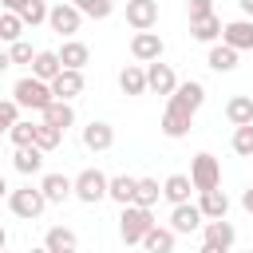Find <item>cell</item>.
Wrapping results in <instances>:
<instances>
[{
	"label": "cell",
	"instance_id": "9c48e42d",
	"mask_svg": "<svg viewBox=\"0 0 253 253\" xmlns=\"http://www.w3.org/2000/svg\"><path fill=\"white\" fill-rule=\"evenodd\" d=\"M190 123H194V115L186 111V107H178V103H166V111H162V134L166 138H186L190 134Z\"/></svg>",
	"mask_w": 253,
	"mask_h": 253
},
{
	"label": "cell",
	"instance_id": "816d5d0a",
	"mask_svg": "<svg viewBox=\"0 0 253 253\" xmlns=\"http://www.w3.org/2000/svg\"><path fill=\"white\" fill-rule=\"evenodd\" d=\"M249 253H253V249H249Z\"/></svg>",
	"mask_w": 253,
	"mask_h": 253
},
{
	"label": "cell",
	"instance_id": "f907efd6",
	"mask_svg": "<svg viewBox=\"0 0 253 253\" xmlns=\"http://www.w3.org/2000/svg\"><path fill=\"white\" fill-rule=\"evenodd\" d=\"M0 253H8V249H0Z\"/></svg>",
	"mask_w": 253,
	"mask_h": 253
},
{
	"label": "cell",
	"instance_id": "ab89813d",
	"mask_svg": "<svg viewBox=\"0 0 253 253\" xmlns=\"http://www.w3.org/2000/svg\"><path fill=\"white\" fill-rule=\"evenodd\" d=\"M206 16H213V0H190V24L206 20Z\"/></svg>",
	"mask_w": 253,
	"mask_h": 253
},
{
	"label": "cell",
	"instance_id": "5bb4252c",
	"mask_svg": "<svg viewBox=\"0 0 253 253\" xmlns=\"http://www.w3.org/2000/svg\"><path fill=\"white\" fill-rule=\"evenodd\" d=\"M51 95H55V99H63V103H71L75 95H83V71L63 67V71L51 79Z\"/></svg>",
	"mask_w": 253,
	"mask_h": 253
},
{
	"label": "cell",
	"instance_id": "83f0119b",
	"mask_svg": "<svg viewBox=\"0 0 253 253\" xmlns=\"http://www.w3.org/2000/svg\"><path fill=\"white\" fill-rule=\"evenodd\" d=\"M43 123H47V126H55V130L63 134V130H67V126L75 123V111H71V103H63V99H55V103H51V107L43 111Z\"/></svg>",
	"mask_w": 253,
	"mask_h": 253
},
{
	"label": "cell",
	"instance_id": "8d00e7d4",
	"mask_svg": "<svg viewBox=\"0 0 253 253\" xmlns=\"http://www.w3.org/2000/svg\"><path fill=\"white\" fill-rule=\"evenodd\" d=\"M47 12H51V8H47L43 0H28V8L20 12V20H24V28H36V24L47 20Z\"/></svg>",
	"mask_w": 253,
	"mask_h": 253
},
{
	"label": "cell",
	"instance_id": "4dcf8cb0",
	"mask_svg": "<svg viewBox=\"0 0 253 253\" xmlns=\"http://www.w3.org/2000/svg\"><path fill=\"white\" fill-rule=\"evenodd\" d=\"M162 198V186L154 178H138V190H134V202L130 206H142V210H154V202Z\"/></svg>",
	"mask_w": 253,
	"mask_h": 253
},
{
	"label": "cell",
	"instance_id": "e0dca14e",
	"mask_svg": "<svg viewBox=\"0 0 253 253\" xmlns=\"http://www.w3.org/2000/svg\"><path fill=\"white\" fill-rule=\"evenodd\" d=\"M202 237H206V245H217V249L229 253V245L237 241V229H233L225 217H217V221H206V225H202Z\"/></svg>",
	"mask_w": 253,
	"mask_h": 253
},
{
	"label": "cell",
	"instance_id": "d590c367",
	"mask_svg": "<svg viewBox=\"0 0 253 253\" xmlns=\"http://www.w3.org/2000/svg\"><path fill=\"white\" fill-rule=\"evenodd\" d=\"M59 142H63V134H59L55 126H47V123H40V126H36V146H40L43 154H47V150H55Z\"/></svg>",
	"mask_w": 253,
	"mask_h": 253
},
{
	"label": "cell",
	"instance_id": "484cf974",
	"mask_svg": "<svg viewBox=\"0 0 253 253\" xmlns=\"http://www.w3.org/2000/svg\"><path fill=\"white\" fill-rule=\"evenodd\" d=\"M134 190H138V178H130V174H115L111 186H107V198H115L119 206H130V202H134Z\"/></svg>",
	"mask_w": 253,
	"mask_h": 253
},
{
	"label": "cell",
	"instance_id": "bcb514c9",
	"mask_svg": "<svg viewBox=\"0 0 253 253\" xmlns=\"http://www.w3.org/2000/svg\"><path fill=\"white\" fill-rule=\"evenodd\" d=\"M4 194H12V190H8V182H4V178H0V198H4Z\"/></svg>",
	"mask_w": 253,
	"mask_h": 253
},
{
	"label": "cell",
	"instance_id": "277c9868",
	"mask_svg": "<svg viewBox=\"0 0 253 253\" xmlns=\"http://www.w3.org/2000/svg\"><path fill=\"white\" fill-rule=\"evenodd\" d=\"M190 182H194V190L198 194H206V190H217L221 186V162L213 158V154H194V162H190Z\"/></svg>",
	"mask_w": 253,
	"mask_h": 253
},
{
	"label": "cell",
	"instance_id": "681fc988",
	"mask_svg": "<svg viewBox=\"0 0 253 253\" xmlns=\"http://www.w3.org/2000/svg\"><path fill=\"white\" fill-rule=\"evenodd\" d=\"M63 253H75V249H63Z\"/></svg>",
	"mask_w": 253,
	"mask_h": 253
},
{
	"label": "cell",
	"instance_id": "74e56055",
	"mask_svg": "<svg viewBox=\"0 0 253 253\" xmlns=\"http://www.w3.org/2000/svg\"><path fill=\"white\" fill-rule=\"evenodd\" d=\"M16 123H20V107H16V99H0V134H8Z\"/></svg>",
	"mask_w": 253,
	"mask_h": 253
},
{
	"label": "cell",
	"instance_id": "e575fe53",
	"mask_svg": "<svg viewBox=\"0 0 253 253\" xmlns=\"http://www.w3.org/2000/svg\"><path fill=\"white\" fill-rule=\"evenodd\" d=\"M36 126H40V123H24V119H20V123L8 130V138H12L16 146H36Z\"/></svg>",
	"mask_w": 253,
	"mask_h": 253
},
{
	"label": "cell",
	"instance_id": "7dc6e473",
	"mask_svg": "<svg viewBox=\"0 0 253 253\" xmlns=\"http://www.w3.org/2000/svg\"><path fill=\"white\" fill-rule=\"evenodd\" d=\"M4 241H8V233H4V225H0V249H4Z\"/></svg>",
	"mask_w": 253,
	"mask_h": 253
},
{
	"label": "cell",
	"instance_id": "4316f807",
	"mask_svg": "<svg viewBox=\"0 0 253 253\" xmlns=\"http://www.w3.org/2000/svg\"><path fill=\"white\" fill-rule=\"evenodd\" d=\"M221 28H225V24H221L217 16H206V20H194V24H190V36H194L198 43H217V40H221Z\"/></svg>",
	"mask_w": 253,
	"mask_h": 253
},
{
	"label": "cell",
	"instance_id": "ac0fdd59",
	"mask_svg": "<svg viewBox=\"0 0 253 253\" xmlns=\"http://www.w3.org/2000/svg\"><path fill=\"white\" fill-rule=\"evenodd\" d=\"M170 103H178V107H186V111L194 115V111L206 103V87H202L198 79H186V83H178V91L170 95Z\"/></svg>",
	"mask_w": 253,
	"mask_h": 253
},
{
	"label": "cell",
	"instance_id": "8fae6325",
	"mask_svg": "<svg viewBox=\"0 0 253 253\" xmlns=\"http://www.w3.org/2000/svg\"><path fill=\"white\" fill-rule=\"evenodd\" d=\"M126 24L134 32H150L158 24V0H126Z\"/></svg>",
	"mask_w": 253,
	"mask_h": 253
},
{
	"label": "cell",
	"instance_id": "7bdbcfd3",
	"mask_svg": "<svg viewBox=\"0 0 253 253\" xmlns=\"http://www.w3.org/2000/svg\"><path fill=\"white\" fill-rule=\"evenodd\" d=\"M8 67H12V55H8V51H4V47H0V75H4V71H8Z\"/></svg>",
	"mask_w": 253,
	"mask_h": 253
},
{
	"label": "cell",
	"instance_id": "7c38bea8",
	"mask_svg": "<svg viewBox=\"0 0 253 253\" xmlns=\"http://www.w3.org/2000/svg\"><path fill=\"white\" fill-rule=\"evenodd\" d=\"M221 43L233 47V51H253V20H229L221 28Z\"/></svg>",
	"mask_w": 253,
	"mask_h": 253
},
{
	"label": "cell",
	"instance_id": "ee69618b",
	"mask_svg": "<svg viewBox=\"0 0 253 253\" xmlns=\"http://www.w3.org/2000/svg\"><path fill=\"white\" fill-rule=\"evenodd\" d=\"M241 4V12H245V20H253V0H237Z\"/></svg>",
	"mask_w": 253,
	"mask_h": 253
},
{
	"label": "cell",
	"instance_id": "d4e9b609",
	"mask_svg": "<svg viewBox=\"0 0 253 253\" xmlns=\"http://www.w3.org/2000/svg\"><path fill=\"white\" fill-rule=\"evenodd\" d=\"M174 237H178V233H174L170 225H154V229L142 237V249H146V253H174Z\"/></svg>",
	"mask_w": 253,
	"mask_h": 253
},
{
	"label": "cell",
	"instance_id": "ba28073f",
	"mask_svg": "<svg viewBox=\"0 0 253 253\" xmlns=\"http://www.w3.org/2000/svg\"><path fill=\"white\" fill-rule=\"evenodd\" d=\"M146 91H154V95H174L178 91V75H174V67L170 63H146Z\"/></svg>",
	"mask_w": 253,
	"mask_h": 253
},
{
	"label": "cell",
	"instance_id": "6da1fadb",
	"mask_svg": "<svg viewBox=\"0 0 253 253\" xmlns=\"http://www.w3.org/2000/svg\"><path fill=\"white\" fill-rule=\"evenodd\" d=\"M12 99H16V107L20 111H47L51 103H55V95H51V83H43V79H36V75H24V79H16V87H12Z\"/></svg>",
	"mask_w": 253,
	"mask_h": 253
},
{
	"label": "cell",
	"instance_id": "7402d4cb",
	"mask_svg": "<svg viewBox=\"0 0 253 253\" xmlns=\"http://www.w3.org/2000/svg\"><path fill=\"white\" fill-rule=\"evenodd\" d=\"M59 71H63V63H59V51H36V59H32V75H36V79L51 83Z\"/></svg>",
	"mask_w": 253,
	"mask_h": 253
},
{
	"label": "cell",
	"instance_id": "d6a6232c",
	"mask_svg": "<svg viewBox=\"0 0 253 253\" xmlns=\"http://www.w3.org/2000/svg\"><path fill=\"white\" fill-rule=\"evenodd\" d=\"M83 16H91V20H107L111 12H115V0H71Z\"/></svg>",
	"mask_w": 253,
	"mask_h": 253
},
{
	"label": "cell",
	"instance_id": "c3c4849f",
	"mask_svg": "<svg viewBox=\"0 0 253 253\" xmlns=\"http://www.w3.org/2000/svg\"><path fill=\"white\" fill-rule=\"evenodd\" d=\"M32 253H47V249H32Z\"/></svg>",
	"mask_w": 253,
	"mask_h": 253
},
{
	"label": "cell",
	"instance_id": "ffe728a7",
	"mask_svg": "<svg viewBox=\"0 0 253 253\" xmlns=\"http://www.w3.org/2000/svg\"><path fill=\"white\" fill-rule=\"evenodd\" d=\"M91 59V47L83 43V40H63V47H59V63L63 67H71V71H83V63Z\"/></svg>",
	"mask_w": 253,
	"mask_h": 253
},
{
	"label": "cell",
	"instance_id": "f6af8a7d",
	"mask_svg": "<svg viewBox=\"0 0 253 253\" xmlns=\"http://www.w3.org/2000/svg\"><path fill=\"white\" fill-rule=\"evenodd\" d=\"M198 253H225V249H217V245H206V241H202V249H198Z\"/></svg>",
	"mask_w": 253,
	"mask_h": 253
},
{
	"label": "cell",
	"instance_id": "8992f818",
	"mask_svg": "<svg viewBox=\"0 0 253 253\" xmlns=\"http://www.w3.org/2000/svg\"><path fill=\"white\" fill-rule=\"evenodd\" d=\"M47 24H51V32L55 36H63V40H75V32H79V24H83V12L67 0H59V4H51V12H47Z\"/></svg>",
	"mask_w": 253,
	"mask_h": 253
},
{
	"label": "cell",
	"instance_id": "cb8c5ba5",
	"mask_svg": "<svg viewBox=\"0 0 253 253\" xmlns=\"http://www.w3.org/2000/svg\"><path fill=\"white\" fill-rule=\"evenodd\" d=\"M225 119H229L233 126H249V123H253V95H233V99L225 103Z\"/></svg>",
	"mask_w": 253,
	"mask_h": 253
},
{
	"label": "cell",
	"instance_id": "44dd1931",
	"mask_svg": "<svg viewBox=\"0 0 253 253\" xmlns=\"http://www.w3.org/2000/svg\"><path fill=\"white\" fill-rule=\"evenodd\" d=\"M119 91H123V95H146V67L126 63V67L119 71Z\"/></svg>",
	"mask_w": 253,
	"mask_h": 253
},
{
	"label": "cell",
	"instance_id": "30bf717a",
	"mask_svg": "<svg viewBox=\"0 0 253 253\" xmlns=\"http://www.w3.org/2000/svg\"><path fill=\"white\" fill-rule=\"evenodd\" d=\"M83 146H87L91 154L111 150V146H115V126H111V123H103V119H91V123L83 126Z\"/></svg>",
	"mask_w": 253,
	"mask_h": 253
},
{
	"label": "cell",
	"instance_id": "b9f144b4",
	"mask_svg": "<svg viewBox=\"0 0 253 253\" xmlns=\"http://www.w3.org/2000/svg\"><path fill=\"white\" fill-rule=\"evenodd\" d=\"M241 210H245V213H253V186L241 194Z\"/></svg>",
	"mask_w": 253,
	"mask_h": 253
},
{
	"label": "cell",
	"instance_id": "836d02e7",
	"mask_svg": "<svg viewBox=\"0 0 253 253\" xmlns=\"http://www.w3.org/2000/svg\"><path fill=\"white\" fill-rule=\"evenodd\" d=\"M233 154L253 158V123L249 126H233Z\"/></svg>",
	"mask_w": 253,
	"mask_h": 253
},
{
	"label": "cell",
	"instance_id": "3957f363",
	"mask_svg": "<svg viewBox=\"0 0 253 253\" xmlns=\"http://www.w3.org/2000/svg\"><path fill=\"white\" fill-rule=\"evenodd\" d=\"M43 206H47V198H43L40 186H20V190L8 194V210H12L16 217H24V221H36V217L43 213Z\"/></svg>",
	"mask_w": 253,
	"mask_h": 253
},
{
	"label": "cell",
	"instance_id": "d6986e66",
	"mask_svg": "<svg viewBox=\"0 0 253 253\" xmlns=\"http://www.w3.org/2000/svg\"><path fill=\"white\" fill-rule=\"evenodd\" d=\"M190 190H194L190 174H170V178L162 182V198H166L170 206H186V202H190Z\"/></svg>",
	"mask_w": 253,
	"mask_h": 253
},
{
	"label": "cell",
	"instance_id": "52a82bcc",
	"mask_svg": "<svg viewBox=\"0 0 253 253\" xmlns=\"http://www.w3.org/2000/svg\"><path fill=\"white\" fill-rule=\"evenodd\" d=\"M162 51H166V43H162L158 32H134V36H130V55H134L138 63H158Z\"/></svg>",
	"mask_w": 253,
	"mask_h": 253
},
{
	"label": "cell",
	"instance_id": "1f68e13d",
	"mask_svg": "<svg viewBox=\"0 0 253 253\" xmlns=\"http://www.w3.org/2000/svg\"><path fill=\"white\" fill-rule=\"evenodd\" d=\"M24 40V20L16 12H0V43H16Z\"/></svg>",
	"mask_w": 253,
	"mask_h": 253
},
{
	"label": "cell",
	"instance_id": "9a60e30c",
	"mask_svg": "<svg viewBox=\"0 0 253 253\" xmlns=\"http://www.w3.org/2000/svg\"><path fill=\"white\" fill-rule=\"evenodd\" d=\"M40 190H43L47 202H67V198H75V178H67V174H43Z\"/></svg>",
	"mask_w": 253,
	"mask_h": 253
},
{
	"label": "cell",
	"instance_id": "f1b7e54d",
	"mask_svg": "<svg viewBox=\"0 0 253 253\" xmlns=\"http://www.w3.org/2000/svg\"><path fill=\"white\" fill-rule=\"evenodd\" d=\"M206 63H210L213 71H233V67H237V51H233V47H225V43H210Z\"/></svg>",
	"mask_w": 253,
	"mask_h": 253
},
{
	"label": "cell",
	"instance_id": "f35d334b",
	"mask_svg": "<svg viewBox=\"0 0 253 253\" xmlns=\"http://www.w3.org/2000/svg\"><path fill=\"white\" fill-rule=\"evenodd\" d=\"M8 55H12V63H28V67H32V59H36V51H32L28 40H16V43L8 47Z\"/></svg>",
	"mask_w": 253,
	"mask_h": 253
},
{
	"label": "cell",
	"instance_id": "2e32d148",
	"mask_svg": "<svg viewBox=\"0 0 253 253\" xmlns=\"http://www.w3.org/2000/svg\"><path fill=\"white\" fill-rule=\"evenodd\" d=\"M198 210H202L206 221H217V217L229 213V194H225L221 186H217V190H206V194L198 198Z\"/></svg>",
	"mask_w": 253,
	"mask_h": 253
},
{
	"label": "cell",
	"instance_id": "f546056e",
	"mask_svg": "<svg viewBox=\"0 0 253 253\" xmlns=\"http://www.w3.org/2000/svg\"><path fill=\"white\" fill-rule=\"evenodd\" d=\"M43 249L47 253H63V249H75V233L67 225H51L47 237H43Z\"/></svg>",
	"mask_w": 253,
	"mask_h": 253
},
{
	"label": "cell",
	"instance_id": "5b68a950",
	"mask_svg": "<svg viewBox=\"0 0 253 253\" xmlns=\"http://www.w3.org/2000/svg\"><path fill=\"white\" fill-rule=\"evenodd\" d=\"M107 186H111V178H107L99 166H87V170H79V174H75V198H79V202H87V206L103 202V198H107Z\"/></svg>",
	"mask_w": 253,
	"mask_h": 253
},
{
	"label": "cell",
	"instance_id": "7a4b0ae2",
	"mask_svg": "<svg viewBox=\"0 0 253 253\" xmlns=\"http://www.w3.org/2000/svg\"><path fill=\"white\" fill-rule=\"evenodd\" d=\"M154 213L142 210V206H123V217H119V233H123V245H142V237L154 229Z\"/></svg>",
	"mask_w": 253,
	"mask_h": 253
},
{
	"label": "cell",
	"instance_id": "4fadbf2b",
	"mask_svg": "<svg viewBox=\"0 0 253 253\" xmlns=\"http://www.w3.org/2000/svg\"><path fill=\"white\" fill-rule=\"evenodd\" d=\"M202 225H206V217H202V210H198L194 202L170 210V229H174V233H198Z\"/></svg>",
	"mask_w": 253,
	"mask_h": 253
},
{
	"label": "cell",
	"instance_id": "603a6c76",
	"mask_svg": "<svg viewBox=\"0 0 253 253\" xmlns=\"http://www.w3.org/2000/svg\"><path fill=\"white\" fill-rule=\"evenodd\" d=\"M12 166H16L20 174H40V170H43V150H40V146H16Z\"/></svg>",
	"mask_w": 253,
	"mask_h": 253
},
{
	"label": "cell",
	"instance_id": "60d3db41",
	"mask_svg": "<svg viewBox=\"0 0 253 253\" xmlns=\"http://www.w3.org/2000/svg\"><path fill=\"white\" fill-rule=\"evenodd\" d=\"M0 4H4V12H16V16L28 8V0H0Z\"/></svg>",
	"mask_w": 253,
	"mask_h": 253
}]
</instances>
